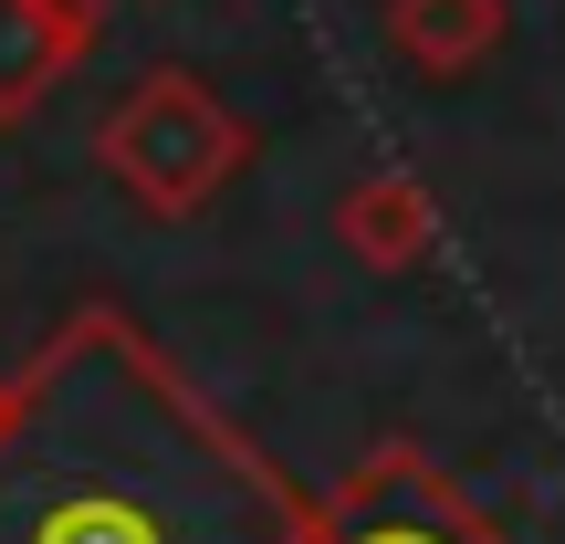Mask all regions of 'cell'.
<instances>
[{
    "instance_id": "obj_2",
    "label": "cell",
    "mask_w": 565,
    "mask_h": 544,
    "mask_svg": "<svg viewBox=\"0 0 565 544\" xmlns=\"http://www.w3.org/2000/svg\"><path fill=\"white\" fill-rule=\"evenodd\" d=\"M95 168L105 189L147 210V221H200L231 179L252 168V116L200 84L189 63H147L116 105L95 116Z\"/></svg>"
},
{
    "instance_id": "obj_6",
    "label": "cell",
    "mask_w": 565,
    "mask_h": 544,
    "mask_svg": "<svg viewBox=\"0 0 565 544\" xmlns=\"http://www.w3.org/2000/svg\"><path fill=\"white\" fill-rule=\"evenodd\" d=\"M377 21H387V53H398L408 74L461 84V74H482V63L503 53L513 0H387Z\"/></svg>"
},
{
    "instance_id": "obj_3",
    "label": "cell",
    "mask_w": 565,
    "mask_h": 544,
    "mask_svg": "<svg viewBox=\"0 0 565 544\" xmlns=\"http://www.w3.org/2000/svg\"><path fill=\"white\" fill-rule=\"evenodd\" d=\"M315 544H513V534L492 524L419 440H377L315 503Z\"/></svg>"
},
{
    "instance_id": "obj_1",
    "label": "cell",
    "mask_w": 565,
    "mask_h": 544,
    "mask_svg": "<svg viewBox=\"0 0 565 544\" xmlns=\"http://www.w3.org/2000/svg\"><path fill=\"white\" fill-rule=\"evenodd\" d=\"M0 544H315V492L126 303H74L0 377Z\"/></svg>"
},
{
    "instance_id": "obj_4",
    "label": "cell",
    "mask_w": 565,
    "mask_h": 544,
    "mask_svg": "<svg viewBox=\"0 0 565 544\" xmlns=\"http://www.w3.org/2000/svg\"><path fill=\"white\" fill-rule=\"evenodd\" d=\"M95 42H105V0H0V126L42 116Z\"/></svg>"
},
{
    "instance_id": "obj_5",
    "label": "cell",
    "mask_w": 565,
    "mask_h": 544,
    "mask_svg": "<svg viewBox=\"0 0 565 544\" xmlns=\"http://www.w3.org/2000/svg\"><path fill=\"white\" fill-rule=\"evenodd\" d=\"M335 242H345V263H366V273H419L429 252H440V200H429L408 168H366L335 200Z\"/></svg>"
}]
</instances>
